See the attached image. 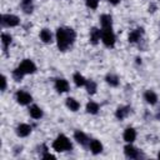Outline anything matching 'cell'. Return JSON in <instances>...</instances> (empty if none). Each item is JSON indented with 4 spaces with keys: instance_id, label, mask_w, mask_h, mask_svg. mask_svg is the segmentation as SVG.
<instances>
[{
    "instance_id": "cell-1",
    "label": "cell",
    "mask_w": 160,
    "mask_h": 160,
    "mask_svg": "<svg viewBox=\"0 0 160 160\" xmlns=\"http://www.w3.org/2000/svg\"><path fill=\"white\" fill-rule=\"evenodd\" d=\"M76 34L71 28H59L56 30V42L60 51H66L75 41Z\"/></svg>"
},
{
    "instance_id": "cell-2",
    "label": "cell",
    "mask_w": 160,
    "mask_h": 160,
    "mask_svg": "<svg viewBox=\"0 0 160 160\" xmlns=\"http://www.w3.org/2000/svg\"><path fill=\"white\" fill-rule=\"evenodd\" d=\"M52 149L58 152H62V151H68L72 149V144L69 140V138H66L65 135L60 134L52 142Z\"/></svg>"
},
{
    "instance_id": "cell-3",
    "label": "cell",
    "mask_w": 160,
    "mask_h": 160,
    "mask_svg": "<svg viewBox=\"0 0 160 160\" xmlns=\"http://www.w3.org/2000/svg\"><path fill=\"white\" fill-rule=\"evenodd\" d=\"M101 41L106 48L111 49V48L115 46L116 39H115V34L112 32L111 29H102V31H101Z\"/></svg>"
},
{
    "instance_id": "cell-4",
    "label": "cell",
    "mask_w": 160,
    "mask_h": 160,
    "mask_svg": "<svg viewBox=\"0 0 160 160\" xmlns=\"http://www.w3.org/2000/svg\"><path fill=\"white\" fill-rule=\"evenodd\" d=\"M20 22L19 18L16 15H12V14H5L1 16V24L4 26H9V28H14V26H18Z\"/></svg>"
},
{
    "instance_id": "cell-5",
    "label": "cell",
    "mask_w": 160,
    "mask_h": 160,
    "mask_svg": "<svg viewBox=\"0 0 160 160\" xmlns=\"http://www.w3.org/2000/svg\"><path fill=\"white\" fill-rule=\"evenodd\" d=\"M124 154H125V156L129 158V159H139V158L142 156L141 151L138 150L135 146H132L131 142H128V145H125V148H124Z\"/></svg>"
},
{
    "instance_id": "cell-6",
    "label": "cell",
    "mask_w": 160,
    "mask_h": 160,
    "mask_svg": "<svg viewBox=\"0 0 160 160\" xmlns=\"http://www.w3.org/2000/svg\"><path fill=\"white\" fill-rule=\"evenodd\" d=\"M15 99H16V101H18L20 105H29V104L32 101L31 95H30L29 92H26V91H22V90L16 91Z\"/></svg>"
},
{
    "instance_id": "cell-7",
    "label": "cell",
    "mask_w": 160,
    "mask_h": 160,
    "mask_svg": "<svg viewBox=\"0 0 160 160\" xmlns=\"http://www.w3.org/2000/svg\"><path fill=\"white\" fill-rule=\"evenodd\" d=\"M19 68L24 71L25 75H26V74H34V72L36 71V65H35L30 59H25V60H22V61L20 62Z\"/></svg>"
},
{
    "instance_id": "cell-8",
    "label": "cell",
    "mask_w": 160,
    "mask_h": 160,
    "mask_svg": "<svg viewBox=\"0 0 160 160\" xmlns=\"http://www.w3.org/2000/svg\"><path fill=\"white\" fill-rule=\"evenodd\" d=\"M74 139H75L76 142H79L81 146H88L89 142H90V140H89V138L86 136V134H85L84 131H81V130H76V131L74 132Z\"/></svg>"
},
{
    "instance_id": "cell-9",
    "label": "cell",
    "mask_w": 160,
    "mask_h": 160,
    "mask_svg": "<svg viewBox=\"0 0 160 160\" xmlns=\"http://www.w3.org/2000/svg\"><path fill=\"white\" fill-rule=\"evenodd\" d=\"M142 35H144V29L142 28H136L135 30L130 31V34L128 36V40H129V42H138V41H140Z\"/></svg>"
},
{
    "instance_id": "cell-10",
    "label": "cell",
    "mask_w": 160,
    "mask_h": 160,
    "mask_svg": "<svg viewBox=\"0 0 160 160\" xmlns=\"http://www.w3.org/2000/svg\"><path fill=\"white\" fill-rule=\"evenodd\" d=\"M55 89H56V91L58 92H66V91H69V82H68V80H65V79H56L55 80Z\"/></svg>"
},
{
    "instance_id": "cell-11",
    "label": "cell",
    "mask_w": 160,
    "mask_h": 160,
    "mask_svg": "<svg viewBox=\"0 0 160 160\" xmlns=\"http://www.w3.org/2000/svg\"><path fill=\"white\" fill-rule=\"evenodd\" d=\"M30 132H31V126L28 124H20L16 128V134L20 138H26L28 135H30Z\"/></svg>"
},
{
    "instance_id": "cell-12",
    "label": "cell",
    "mask_w": 160,
    "mask_h": 160,
    "mask_svg": "<svg viewBox=\"0 0 160 160\" xmlns=\"http://www.w3.org/2000/svg\"><path fill=\"white\" fill-rule=\"evenodd\" d=\"M100 24L102 29H111L112 28V18L108 14H102L100 16Z\"/></svg>"
},
{
    "instance_id": "cell-13",
    "label": "cell",
    "mask_w": 160,
    "mask_h": 160,
    "mask_svg": "<svg viewBox=\"0 0 160 160\" xmlns=\"http://www.w3.org/2000/svg\"><path fill=\"white\" fill-rule=\"evenodd\" d=\"M101 31L102 30H100L98 28H91V30H90V42L91 44L96 45L99 42V40L101 38Z\"/></svg>"
},
{
    "instance_id": "cell-14",
    "label": "cell",
    "mask_w": 160,
    "mask_h": 160,
    "mask_svg": "<svg viewBox=\"0 0 160 160\" xmlns=\"http://www.w3.org/2000/svg\"><path fill=\"white\" fill-rule=\"evenodd\" d=\"M122 138H124V140H125L126 142H132V141L136 139V131H135V129H132V128H126L125 131H124Z\"/></svg>"
},
{
    "instance_id": "cell-15",
    "label": "cell",
    "mask_w": 160,
    "mask_h": 160,
    "mask_svg": "<svg viewBox=\"0 0 160 160\" xmlns=\"http://www.w3.org/2000/svg\"><path fill=\"white\" fill-rule=\"evenodd\" d=\"M89 148H90V150H91V152L92 154H100L101 151H102V144L99 141V140H96V139H92L90 142H89Z\"/></svg>"
},
{
    "instance_id": "cell-16",
    "label": "cell",
    "mask_w": 160,
    "mask_h": 160,
    "mask_svg": "<svg viewBox=\"0 0 160 160\" xmlns=\"http://www.w3.org/2000/svg\"><path fill=\"white\" fill-rule=\"evenodd\" d=\"M144 99L148 104L150 105H155L158 102V95L152 91V90H146L145 94H144Z\"/></svg>"
},
{
    "instance_id": "cell-17",
    "label": "cell",
    "mask_w": 160,
    "mask_h": 160,
    "mask_svg": "<svg viewBox=\"0 0 160 160\" xmlns=\"http://www.w3.org/2000/svg\"><path fill=\"white\" fill-rule=\"evenodd\" d=\"M129 112H130V106H119L115 111V116L116 119L122 120L129 115Z\"/></svg>"
},
{
    "instance_id": "cell-18",
    "label": "cell",
    "mask_w": 160,
    "mask_h": 160,
    "mask_svg": "<svg viewBox=\"0 0 160 160\" xmlns=\"http://www.w3.org/2000/svg\"><path fill=\"white\" fill-rule=\"evenodd\" d=\"M29 114L32 119H41L42 118V110L38 105H31L29 108Z\"/></svg>"
},
{
    "instance_id": "cell-19",
    "label": "cell",
    "mask_w": 160,
    "mask_h": 160,
    "mask_svg": "<svg viewBox=\"0 0 160 160\" xmlns=\"http://www.w3.org/2000/svg\"><path fill=\"white\" fill-rule=\"evenodd\" d=\"M40 39H41V41H42V42H45V44L51 42V41H52L51 31H50L49 29H42V30L40 31Z\"/></svg>"
},
{
    "instance_id": "cell-20",
    "label": "cell",
    "mask_w": 160,
    "mask_h": 160,
    "mask_svg": "<svg viewBox=\"0 0 160 160\" xmlns=\"http://www.w3.org/2000/svg\"><path fill=\"white\" fill-rule=\"evenodd\" d=\"M105 81L110 85V86H118L119 85V78H118V75H115V74H112V72H109L106 76H105Z\"/></svg>"
},
{
    "instance_id": "cell-21",
    "label": "cell",
    "mask_w": 160,
    "mask_h": 160,
    "mask_svg": "<svg viewBox=\"0 0 160 160\" xmlns=\"http://www.w3.org/2000/svg\"><path fill=\"white\" fill-rule=\"evenodd\" d=\"M20 6H21V9L25 14H31L32 10H34V4H32L31 0H22Z\"/></svg>"
},
{
    "instance_id": "cell-22",
    "label": "cell",
    "mask_w": 160,
    "mask_h": 160,
    "mask_svg": "<svg viewBox=\"0 0 160 160\" xmlns=\"http://www.w3.org/2000/svg\"><path fill=\"white\" fill-rule=\"evenodd\" d=\"M66 106L68 109H70L71 111H78L80 108V104L78 100H75L74 98H68L66 99Z\"/></svg>"
},
{
    "instance_id": "cell-23",
    "label": "cell",
    "mask_w": 160,
    "mask_h": 160,
    "mask_svg": "<svg viewBox=\"0 0 160 160\" xmlns=\"http://www.w3.org/2000/svg\"><path fill=\"white\" fill-rule=\"evenodd\" d=\"M11 41H12L11 35H9V34H6V32H2V34H1V44H2L4 51L8 50V48H9L10 44H11Z\"/></svg>"
},
{
    "instance_id": "cell-24",
    "label": "cell",
    "mask_w": 160,
    "mask_h": 160,
    "mask_svg": "<svg viewBox=\"0 0 160 160\" xmlns=\"http://www.w3.org/2000/svg\"><path fill=\"white\" fill-rule=\"evenodd\" d=\"M86 112L91 114V115H95L99 112V104L95 102V101H89L86 104Z\"/></svg>"
},
{
    "instance_id": "cell-25",
    "label": "cell",
    "mask_w": 160,
    "mask_h": 160,
    "mask_svg": "<svg viewBox=\"0 0 160 160\" xmlns=\"http://www.w3.org/2000/svg\"><path fill=\"white\" fill-rule=\"evenodd\" d=\"M72 80H74V82H75V85L76 86H85V84H86V79L80 74V72H75L74 74V76H72Z\"/></svg>"
},
{
    "instance_id": "cell-26",
    "label": "cell",
    "mask_w": 160,
    "mask_h": 160,
    "mask_svg": "<svg viewBox=\"0 0 160 160\" xmlns=\"http://www.w3.org/2000/svg\"><path fill=\"white\" fill-rule=\"evenodd\" d=\"M85 88H86V91L88 94L90 95H94L96 92V89H98V85L94 80H86V84H85Z\"/></svg>"
},
{
    "instance_id": "cell-27",
    "label": "cell",
    "mask_w": 160,
    "mask_h": 160,
    "mask_svg": "<svg viewBox=\"0 0 160 160\" xmlns=\"http://www.w3.org/2000/svg\"><path fill=\"white\" fill-rule=\"evenodd\" d=\"M24 75H25V74H24V71H22L19 66L12 71V78H14V80H15V81H21V80H22V78H24Z\"/></svg>"
},
{
    "instance_id": "cell-28",
    "label": "cell",
    "mask_w": 160,
    "mask_h": 160,
    "mask_svg": "<svg viewBox=\"0 0 160 160\" xmlns=\"http://www.w3.org/2000/svg\"><path fill=\"white\" fill-rule=\"evenodd\" d=\"M85 4H86V6L89 9L95 10L98 8V5H99V0H85Z\"/></svg>"
},
{
    "instance_id": "cell-29",
    "label": "cell",
    "mask_w": 160,
    "mask_h": 160,
    "mask_svg": "<svg viewBox=\"0 0 160 160\" xmlns=\"http://www.w3.org/2000/svg\"><path fill=\"white\" fill-rule=\"evenodd\" d=\"M41 158H42V159H55V156H54V155H51L50 152H48V150H46V151H44V154L41 155Z\"/></svg>"
},
{
    "instance_id": "cell-30",
    "label": "cell",
    "mask_w": 160,
    "mask_h": 160,
    "mask_svg": "<svg viewBox=\"0 0 160 160\" xmlns=\"http://www.w3.org/2000/svg\"><path fill=\"white\" fill-rule=\"evenodd\" d=\"M5 89H6V78L2 75V76H1V90L4 91Z\"/></svg>"
},
{
    "instance_id": "cell-31",
    "label": "cell",
    "mask_w": 160,
    "mask_h": 160,
    "mask_svg": "<svg viewBox=\"0 0 160 160\" xmlns=\"http://www.w3.org/2000/svg\"><path fill=\"white\" fill-rule=\"evenodd\" d=\"M156 10V5L155 4H150L149 5V12H155Z\"/></svg>"
},
{
    "instance_id": "cell-32",
    "label": "cell",
    "mask_w": 160,
    "mask_h": 160,
    "mask_svg": "<svg viewBox=\"0 0 160 160\" xmlns=\"http://www.w3.org/2000/svg\"><path fill=\"white\" fill-rule=\"evenodd\" d=\"M110 4H112V5H116V4H119L120 2V0H108Z\"/></svg>"
},
{
    "instance_id": "cell-33",
    "label": "cell",
    "mask_w": 160,
    "mask_h": 160,
    "mask_svg": "<svg viewBox=\"0 0 160 160\" xmlns=\"http://www.w3.org/2000/svg\"><path fill=\"white\" fill-rule=\"evenodd\" d=\"M158 158H159V159H160V152H159V154H158Z\"/></svg>"
}]
</instances>
